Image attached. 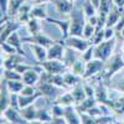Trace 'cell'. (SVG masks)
Returning <instances> with one entry per match:
<instances>
[{
  "mask_svg": "<svg viewBox=\"0 0 124 124\" xmlns=\"http://www.w3.org/2000/svg\"><path fill=\"white\" fill-rule=\"evenodd\" d=\"M70 15V36H83V29L87 24L83 8L75 6Z\"/></svg>",
  "mask_w": 124,
  "mask_h": 124,
  "instance_id": "1",
  "label": "cell"
},
{
  "mask_svg": "<svg viewBox=\"0 0 124 124\" xmlns=\"http://www.w3.org/2000/svg\"><path fill=\"white\" fill-rule=\"evenodd\" d=\"M122 68H124V58H123V54H114L106 63V67L103 70L102 75L103 78L106 79V82H108L112 79V77L114 76L117 72H119Z\"/></svg>",
  "mask_w": 124,
  "mask_h": 124,
  "instance_id": "2",
  "label": "cell"
},
{
  "mask_svg": "<svg viewBox=\"0 0 124 124\" xmlns=\"http://www.w3.org/2000/svg\"><path fill=\"white\" fill-rule=\"evenodd\" d=\"M114 48H116V37L110 40H104L101 44L94 46V54L93 58H99L103 61H108L113 55H114Z\"/></svg>",
  "mask_w": 124,
  "mask_h": 124,
  "instance_id": "3",
  "label": "cell"
},
{
  "mask_svg": "<svg viewBox=\"0 0 124 124\" xmlns=\"http://www.w3.org/2000/svg\"><path fill=\"white\" fill-rule=\"evenodd\" d=\"M36 87H37V89L41 93H42V96L46 99H51L54 102L58 98L61 89H63V88H60V87H57V86H55L52 83H50V82H47V81H45L42 78L39 81V83L36 85Z\"/></svg>",
  "mask_w": 124,
  "mask_h": 124,
  "instance_id": "4",
  "label": "cell"
},
{
  "mask_svg": "<svg viewBox=\"0 0 124 124\" xmlns=\"http://www.w3.org/2000/svg\"><path fill=\"white\" fill-rule=\"evenodd\" d=\"M62 42H63L66 46L71 47V48H73L76 51H78L79 54L82 52H85V51L92 46V41L88 40V39H85L83 36H68L67 39L65 40H61Z\"/></svg>",
  "mask_w": 124,
  "mask_h": 124,
  "instance_id": "5",
  "label": "cell"
},
{
  "mask_svg": "<svg viewBox=\"0 0 124 124\" xmlns=\"http://www.w3.org/2000/svg\"><path fill=\"white\" fill-rule=\"evenodd\" d=\"M40 65L45 72L52 73V75H56V73L63 75L67 71H70V67L62 60H46L44 62H41Z\"/></svg>",
  "mask_w": 124,
  "mask_h": 124,
  "instance_id": "6",
  "label": "cell"
},
{
  "mask_svg": "<svg viewBox=\"0 0 124 124\" xmlns=\"http://www.w3.org/2000/svg\"><path fill=\"white\" fill-rule=\"evenodd\" d=\"M104 67H106V61L99 60V58H92L91 61L87 62L83 79H89V78H93L94 76L99 75L101 72H103Z\"/></svg>",
  "mask_w": 124,
  "mask_h": 124,
  "instance_id": "7",
  "label": "cell"
},
{
  "mask_svg": "<svg viewBox=\"0 0 124 124\" xmlns=\"http://www.w3.org/2000/svg\"><path fill=\"white\" fill-rule=\"evenodd\" d=\"M23 42H26V44H37V45H41V46L48 48L50 46H52L55 42H57V41L52 40L51 37H48L47 35H45L44 32H39L36 35H31L29 37H23Z\"/></svg>",
  "mask_w": 124,
  "mask_h": 124,
  "instance_id": "8",
  "label": "cell"
},
{
  "mask_svg": "<svg viewBox=\"0 0 124 124\" xmlns=\"http://www.w3.org/2000/svg\"><path fill=\"white\" fill-rule=\"evenodd\" d=\"M1 116H4L9 120V123H14V124H26V123H29L21 116V113H20V108H15L13 106H10L8 109H5L1 113Z\"/></svg>",
  "mask_w": 124,
  "mask_h": 124,
  "instance_id": "9",
  "label": "cell"
},
{
  "mask_svg": "<svg viewBox=\"0 0 124 124\" xmlns=\"http://www.w3.org/2000/svg\"><path fill=\"white\" fill-rule=\"evenodd\" d=\"M66 45L62 41H57L47 48V60H63Z\"/></svg>",
  "mask_w": 124,
  "mask_h": 124,
  "instance_id": "10",
  "label": "cell"
},
{
  "mask_svg": "<svg viewBox=\"0 0 124 124\" xmlns=\"http://www.w3.org/2000/svg\"><path fill=\"white\" fill-rule=\"evenodd\" d=\"M25 61H29L27 57L20 55V54H14V55H8V57H5L3 60V63H1V67L3 68H8V70H15L16 66L21 62H25Z\"/></svg>",
  "mask_w": 124,
  "mask_h": 124,
  "instance_id": "11",
  "label": "cell"
},
{
  "mask_svg": "<svg viewBox=\"0 0 124 124\" xmlns=\"http://www.w3.org/2000/svg\"><path fill=\"white\" fill-rule=\"evenodd\" d=\"M11 106V93L8 89L6 81L1 79V93H0V112H4Z\"/></svg>",
  "mask_w": 124,
  "mask_h": 124,
  "instance_id": "12",
  "label": "cell"
},
{
  "mask_svg": "<svg viewBox=\"0 0 124 124\" xmlns=\"http://www.w3.org/2000/svg\"><path fill=\"white\" fill-rule=\"evenodd\" d=\"M20 27H21V24H20L17 20L15 21H11V20H8V21L1 24V37L0 40L1 41H6L8 37L11 35L14 31H17Z\"/></svg>",
  "mask_w": 124,
  "mask_h": 124,
  "instance_id": "13",
  "label": "cell"
},
{
  "mask_svg": "<svg viewBox=\"0 0 124 124\" xmlns=\"http://www.w3.org/2000/svg\"><path fill=\"white\" fill-rule=\"evenodd\" d=\"M41 78L45 79V81H47V82H50V83L55 85V86H57V87H60V88H63V89L68 88V87L66 86V83H65L63 75H61V73L52 75V73H47V72L44 71L42 73H41Z\"/></svg>",
  "mask_w": 124,
  "mask_h": 124,
  "instance_id": "14",
  "label": "cell"
},
{
  "mask_svg": "<svg viewBox=\"0 0 124 124\" xmlns=\"http://www.w3.org/2000/svg\"><path fill=\"white\" fill-rule=\"evenodd\" d=\"M31 9H32V4H29V3H24L23 6L20 8L19 13L16 15V20L21 24V25H26L29 23V20L31 19Z\"/></svg>",
  "mask_w": 124,
  "mask_h": 124,
  "instance_id": "15",
  "label": "cell"
},
{
  "mask_svg": "<svg viewBox=\"0 0 124 124\" xmlns=\"http://www.w3.org/2000/svg\"><path fill=\"white\" fill-rule=\"evenodd\" d=\"M65 118L68 124H81V116L77 110L76 106H67L65 107Z\"/></svg>",
  "mask_w": 124,
  "mask_h": 124,
  "instance_id": "16",
  "label": "cell"
},
{
  "mask_svg": "<svg viewBox=\"0 0 124 124\" xmlns=\"http://www.w3.org/2000/svg\"><path fill=\"white\" fill-rule=\"evenodd\" d=\"M122 10L120 8H118L116 4L112 6V9L109 10V13L107 15V21H106V26H110L114 27L117 25V23L119 21V19L122 17Z\"/></svg>",
  "mask_w": 124,
  "mask_h": 124,
  "instance_id": "17",
  "label": "cell"
},
{
  "mask_svg": "<svg viewBox=\"0 0 124 124\" xmlns=\"http://www.w3.org/2000/svg\"><path fill=\"white\" fill-rule=\"evenodd\" d=\"M107 106L110 107V109L113 110V113L120 119V117L124 114V96L114 98V99H110Z\"/></svg>",
  "mask_w": 124,
  "mask_h": 124,
  "instance_id": "18",
  "label": "cell"
},
{
  "mask_svg": "<svg viewBox=\"0 0 124 124\" xmlns=\"http://www.w3.org/2000/svg\"><path fill=\"white\" fill-rule=\"evenodd\" d=\"M20 113L21 116L29 122V123H37L36 119H37V108L35 106V103L30 106H26L24 108H20Z\"/></svg>",
  "mask_w": 124,
  "mask_h": 124,
  "instance_id": "19",
  "label": "cell"
},
{
  "mask_svg": "<svg viewBox=\"0 0 124 124\" xmlns=\"http://www.w3.org/2000/svg\"><path fill=\"white\" fill-rule=\"evenodd\" d=\"M46 21L56 25L62 32V40H65L70 36V20H65V21H61V20H57L55 17H47Z\"/></svg>",
  "mask_w": 124,
  "mask_h": 124,
  "instance_id": "20",
  "label": "cell"
},
{
  "mask_svg": "<svg viewBox=\"0 0 124 124\" xmlns=\"http://www.w3.org/2000/svg\"><path fill=\"white\" fill-rule=\"evenodd\" d=\"M29 46H30V48L32 51V54H34V56L39 63L47 60V48L46 47L37 45V44H29Z\"/></svg>",
  "mask_w": 124,
  "mask_h": 124,
  "instance_id": "21",
  "label": "cell"
},
{
  "mask_svg": "<svg viewBox=\"0 0 124 124\" xmlns=\"http://www.w3.org/2000/svg\"><path fill=\"white\" fill-rule=\"evenodd\" d=\"M57 13L60 14H70L72 9L75 8V3L70 1V0H52Z\"/></svg>",
  "mask_w": 124,
  "mask_h": 124,
  "instance_id": "22",
  "label": "cell"
},
{
  "mask_svg": "<svg viewBox=\"0 0 124 124\" xmlns=\"http://www.w3.org/2000/svg\"><path fill=\"white\" fill-rule=\"evenodd\" d=\"M6 41H8L10 45H13V46L17 50V52H19L20 55H23V56L27 57V55L24 52V50H23V39L20 37V35L17 34V31H14V32L8 37ZM27 58H29V57H27Z\"/></svg>",
  "mask_w": 124,
  "mask_h": 124,
  "instance_id": "23",
  "label": "cell"
},
{
  "mask_svg": "<svg viewBox=\"0 0 124 124\" xmlns=\"http://www.w3.org/2000/svg\"><path fill=\"white\" fill-rule=\"evenodd\" d=\"M71 93L75 98V102H76V106L78 103H81L83 99L87 98V94H86V91H85V87H83V81L79 82L78 85H76L75 87H72L71 89Z\"/></svg>",
  "mask_w": 124,
  "mask_h": 124,
  "instance_id": "24",
  "label": "cell"
},
{
  "mask_svg": "<svg viewBox=\"0 0 124 124\" xmlns=\"http://www.w3.org/2000/svg\"><path fill=\"white\" fill-rule=\"evenodd\" d=\"M41 97H44V96H42V93H41L40 91H37L35 94H31V96L19 94V107L20 108H24L26 106H30V104H32V103H35Z\"/></svg>",
  "mask_w": 124,
  "mask_h": 124,
  "instance_id": "25",
  "label": "cell"
},
{
  "mask_svg": "<svg viewBox=\"0 0 124 124\" xmlns=\"http://www.w3.org/2000/svg\"><path fill=\"white\" fill-rule=\"evenodd\" d=\"M86 66H87V61H85L83 58H82L81 56L72 63V66L70 67V71H72L75 75L77 76H81L82 78H83V75L86 72Z\"/></svg>",
  "mask_w": 124,
  "mask_h": 124,
  "instance_id": "26",
  "label": "cell"
},
{
  "mask_svg": "<svg viewBox=\"0 0 124 124\" xmlns=\"http://www.w3.org/2000/svg\"><path fill=\"white\" fill-rule=\"evenodd\" d=\"M31 17H35L39 20H46L48 17L46 11V4H37L34 5L31 9Z\"/></svg>",
  "mask_w": 124,
  "mask_h": 124,
  "instance_id": "27",
  "label": "cell"
},
{
  "mask_svg": "<svg viewBox=\"0 0 124 124\" xmlns=\"http://www.w3.org/2000/svg\"><path fill=\"white\" fill-rule=\"evenodd\" d=\"M63 78H65V83L68 88H72L75 87L76 85H78L79 82L83 81V78H82L81 76H77L75 75L72 71H67L66 73H63Z\"/></svg>",
  "mask_w": 124,
  "mask_h": 124,
  "instance_id": "28",
  "label": "cell"
},
{
  "mask_svg": "<svg viewBox=\"0 0 124 124\" xmlns=\"http://www.w3.org/2000/svg\"><path fill=\"white\" fill-rule=\"evenodd\" d=\"M55 102L60 103V104H61V106H63V107H67V106H76L75 98H73V96H72L71 91H66L65 93L60 94L58 98H57Z\"/></svg>",
  "mask_w": 124,
  "mask_h": 124,
  "instance_id": "29",
  "label": "cell"
},
{
  "mask_svg": "<svg viewBox=\"0 0 124 124\" xmlns=\"http://www.w3.org/2000/svg\"><path fill=\"white\" fill-rule=\"evenodd\" d=\"M96 104H98V101H97L96 97H87L81 103H78V104L76 106V108H77L78 112H87L89 108L94 107Z\"/></svg>",
  "mask_w": 124,
  "mask_h": 124,
  "instance_id": "30",
  "label": "cell"
},
{
  "mask_svg": "<svg viewBox=\"0 0 124 124\" xmlns=\"http://www.w3.org/2000/svg\"><path fill=\"white\" fill-rule=\"evenodd\" d=\"M25 3V0H10L9 1V9H8V15L10 19H15L20 8L23 6V4Z\"/></svg>",
  "mask_w": 124,
  "mask_h": 124,
  "instance_id": "31",
  "label": "cell"
},
{
  "mask_svg": "<svg viewBox=\"0 0 124 124\" xmlns=\"http://www.w3.org/2000/svg\"><path fill=\"white\" fill-rule=\"evenodd\" d=\"M77 52H78V51H76V50H73V48L66 46V48H65V56H63V60H62V61H63L68 67H71L72 63H73V62L79 57Z\"/></svg>",
  "mask_w": 124,
  "mask_h": 124,
  "instance_id": "32",
  "label": "cell"
},
{
  "mask_svg": "<svg viewBox=\"0 0 124 124\" xmlns=\"http://www.w3.org/2000/svg\"><path fill=\"white\" fill-rule=\"evenodd\" d=\"M5 81H6V86H8V89L10 91V93H20L23 91V88L25 87V83L23 79H13V81L5 79Z\"/></svg>",
  "mask_w": 124,
  "mask_h": 124,
  "instance_id": "33",
  "label": "cell"
},
{
  "mask_svg": "<svg viewBox=\"0 0 124 124\" xmlns=\"http://www.w3.org/2000/svg\"><path fill=\"white\" fill-rule=\"evenodd\" d=\"M27 31L31 35H36L39 32H41V24H40V20L35 19V17H31L29 20V23L26 24Z\"/></svg>",
  "mask_w": 124,
  "mask_h": 124,
  "instance_id": "34",
  "label": "cell"
},
{
  "mask_svg": "<svg viewBox=\"0 0 124 124\" xmlns=\"http://www.w3.org/2000/svg\"><path fill=\"white\" fill-rule=\"evenodd\" d=\"M3 78L8 79V81H13V79H23V75L17 72L16 70H8V68H3Z\"/></svg>",
  "mask_w": 124,
  "mask_h": 124,
  "instance_id": "35",
  "label": "cell"
},
{
  "mask_svg": "<svg viewBox=\"0 0 124 124\" xmlns=\"http://www.w3.org/2000/svg\"><path fill=\"white\" fill-rule=\"evenodd\" d=\"M37 123H51L52 122V114L47 109H37Z\"/></svg>",
  "mask_w": 124,
  "mask_h": 124,
  "instance_id": "36",
  "label": "cell"
},
{
  "mask_svg": "<svg viewBox=\"0 0 124 124\" xmlns=\"http://www.w3.org/2000/svg\"><path fill=\"white\" fill-rule=\"evenodd\" d=\"M93 45H98L102 41H104V27H96V32L91 39Z\"/></svg>",
  "mask_w": 124,
  "mask_h": 124,
  "instance_id": "37",
  "label": "cell"
},
{
  "mask_svg": "<svg viewBox=\"0 0 124 124\" xmlns=\"http://www.w3.org/2000/svg\"><path fill=\"white\" fill-rule=\"evenodd\" d=\"M82 8H83V11H85L86 17H89V16H93V15L98 14V10L92 5L91 0H86V1L83 3V5H82Z\"/></svg>",
  "mask_w": 124,
  "mask_h": 124,
  "instance_id": "38",
  "label": "cell"
},
{
  "mask_svg": "<svg viewBox=\"0 0 124 124\" xmlns=\"http://www.w3.org/2000/svg\"><path fill=\"white\" fill-rule=\"evenodd\" d=\"M50 112L52 114V117H65V107L61 106L57 102H54V104L51 106Z\"/></svg>",
  "mask_w": 124,
  "mask_h": 124,
  "instance_id": "39",
  "label": "cell"
},
{
  "mask_svg": "<svg viewBox=\"0 0 124 124\" xmlns=\"http://www.w3.org/2000/svg\"><path fill=\"white\" fill-rule=\"evenodd\" d=\"M9 1L10 0H0V9H1V24L10 20L8 15V9H9Z\"/></svg>",
  "mask_w": 124,
  "mask_h": 124,
  "instance_id": "40",
  "label": "cell"
},
{
  "mask_svg": "<svg viewBox=\"0 0 124 124\" xmlns=\"http://www.w3.org/2000/svg\"><path fill=\"white\" fill-rule=\"evenodd\" d=\"M1 51L4 54H6V55H14V54H19L17 52V50L13 46V45H10L8 41H1Z\"/></svg>",
  "mask_w": 124,
  "mask_h": 124,
  "instance_id": "41",
  "label": "cell"
},
{
  "mask_svg": "<svg viewBox=\"0 0 124 124\" xmlns=\"http://www.w3.org/2000/svg\"><path fill=\"white\" fill-rule=\"evenodd\" d=\"M94 32H96V26H93L92 24H89V23L87 21V24H86V26H85V29H83V37L91 40L92 36L94 35Z\"/></svg>",
  "mask_w": 124,
  "mask_h": 124,
  "instance_id": "42",
  "label": "cell"
},
{
  "mask_svg": "<svg viewBox=\"0 0 124 124\" xmlns=\"http://www.w3.org/2000/svg\"><path fill=\"white\" fill-rule=\"evenodd\" d=\"M82 124H96V118L88 114L87 112H79Z\"/></svg>",
  "mask_w": 124,
  "mask_h": 124,
  "instance_id": "43",
  "label": "cell"
},
{
  "mask_svg": "<svg viewBox=\"0 0 124 124\" xmlns=\"http://www.w3.org/2000/svg\"><path fill=\"white\" fill-rule=\"evenodd\" d=\"M93 54H94V45H92V46H89L85 52H82L81 54V57L83 58L85 61H91L92 58H93Z\"/></svg>",
  "mask_w": 124,
  "mask_h": 124,
  "instance_id": "44",
  "label": "cell"
},
{
  "mask_svg": "<svg viewBox=\"0 0 124 124\" xmlns=\"http://www.w3.org/2000/svg\"><path fill=\"white\" fill-rule=\"evenodd\" d=\"M116 35H117V31L114 27H110V26L104 27V40H110L113 37H116Z\"/></svg>",
  "mask_w": 124,
  "mask_h": 124,
  "instance_id": "45",
  "label": "cell"
},
{
  "mask_svg": "<svg viewBox=\"0 0 124 124\" xmlns=\"http://www.w3.org/2000/svg\"><path fill=\"white\" fill-rule=\"evenodd\" d=\"M114 29H116V31H117V35L122 31V29H124V15H122V17L119 19V21L117 23V25L114 26Z\"/></svg>",
  "mask_w": 124,
  "mask_h": 124,
  "instance_id": "46",
  "label": "cell"
},
{
  "mask_svg": "<svg viewBox=\"0 0 124 124\" xmlns=\"http://www.w3.org/2000/svg\"><path fill=\"white\" fill-rule=\"evenodd\" d=\"M54 124H67V120L65 117H52V122Z\"/></svg>",
  "mask_w": 124,
  "mask_h": 124,
  "instance_id": "47",
  "label": "cell"
},
{
  "mask_svg": "<svg viewBox=\"0 0 124 124\" xmlns=\"http://www.w3.org/2000/svg\"><path fill=\"white\" fill-rule=\"evenodd\" d=\"M87 21H88L89 24H92L93 26H97V25H98V14L87 17Z\"/></svg>",
  "mask_w": 124,
  "mask_h": 124,
  "instance_id": "48",
  "label": "cell"
},
{
  "mask_svg": "<svg viewBox=\"0 0 124 124\" xmlns=\"http://www.w3.org/2000/svg\"><path fill=\"white\" fill-rule=\"evenodd\" d=\"M117 91H119V92H122L123 94H124V77L122 78V79H119L118 81V83H117V86L114 87Z\"/></svg>",
  "mask_w": 124,
  "mask_h": 124,
  "instance_id": "49",
  "label": "cell"
},
{
  "mask_svg": "<svg viewBox=\"0 0 124 124\" xmlns=\"http://www.w3.org/2000/svg\"><path fill=\"white\" fill-rule=\"evenodd\" d=\"M50 1H52V0H34V5H37V4H47Z\"/></svg>",
  "mask_w": 124,
  "mask_h": 124,
  "instance_id": "50",
  "label": "cell"
},
{
  "mask_svg": "<svg viewBox=\"0 0 124 124\" xmlns=\"http://www.w3.org/2000/svg\"><path fill=\"white\" fill-rule=\"evenodd\" d=\"M91 3H92V5L94 6L97 10L99 9V6H101V0H91Z\"/></svg>",
  "mask_w": 124,
  "mask_h": 124,
  "instance_id": "51",
  "label": "cell"
},
{
  "mask_svg": "<svg viewBox=\"0 0 124 124\" xmlns=\"http://www.w3.org/2000/svg\"><path fill=\"white\" fill-rule=\"evenodd\" d=\"M113 1H114V4L118 6V8H123L124 6V0H113Z\"/></svg>",
  "mask_w": 124,
  "mask_h": 124,
  "instance_id": "52",
  "label": "cell"
},
{
  "mask_svg": "<svg viewBox=\"0 0 124 124\" xmlns=\"http://www.w3.org/2000/svg\"><path fill=\"white\" fill-rule=\"evenodd\" d=\"M118 36H120V37H123V39H124V29H122V31L118 34Z\"/></svg>",
  "mask_w": 124,
  "mask_h": 124,
  "instance_id": "53",
  "label": "cell"
},
{
  "mask_svg": "<svg viewBox=\"0 0 124 124\" xmlns=\"http://www.w3.org/2000/svg\"><path fill=\"white\" fill-rule=\"evenodd\" d=\"M120 51H122V54H124V42L122 44V47H120Z\"/></svg>",
  "mask_w": 124,
  "mask_h": 124,
  "instance_id": "54",
  "label": "cell"
},
{
  "mask_svg": "<svg viewBox=\"0 0 124 124\" xmlns=\"http://www.w3.org/2000/svg\"><path fill=\"white\" fill-rule=\"evenodd\" d=\"M120 123H124V114L120 117Z\"/></svg>",
  "mask_w": 124,
  "mask_h": 124,
  "instance_id": "55",
  "label": "cell"
},
{
  "mask_svg": "<svg viewBox=\"0 0 124 124\" xmlns=\"http://www.w3.org/2000/svg\"><path fill=\"white\" fill-rule=\"evenodd\" d=\"M120 10H122V14H123V15H124V6H123V8H122V9H120Z\"/></svg>",
  "mask_w": 124,
  "mask_h": 124,
  "instance_id": "56",
  "label": "cell"
},
{
  "mask_svg": "<svg viewBox=\"0 0 124 124\" xmlns=\"http://www.w3.org/2000/svg\"><path fill=\"white\" fill-rule=\"evenodd\" d=\"M70 1H73L75 3V1H77V0H70Z\"/></svg>",
  "mask_w": 124,
  "mask_h": 124,
  "instance_id": "57",
  "label": "cell"
},
{
  "mask_svg": "<svg viewBox=\"0 0 124 124\" xmlns=\"http://www.w3.org/2000/svg\"><path fill=\"white\" fill-rule=\"evenodd\" d=\"M123 58H124V54H123Z\"/></svg>",
  "mask_w": 124,
  "mask_h": 124,
  "instance_id": "58",
  "label": "cell"
}]
</instances>
